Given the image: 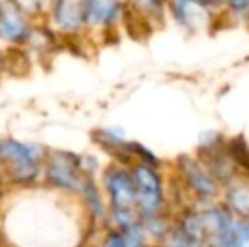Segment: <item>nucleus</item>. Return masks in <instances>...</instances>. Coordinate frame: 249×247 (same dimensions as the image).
<instances>
[{
    "label": "nucleus",
    "mask_w": 249,
    "mask_h": 247,
    "mask_svg": "<svg viewBox=\"0 0 249 247\" xmlns=\"http://www.w3.org/2000/svg\"><path fill=\"white\" fill-rule=\"evenodd\" d=\"M7 190H9V185H7L5 178H3L2 171H0V200L3 198V195L7 193Z\"/></svg>",
    "instance_id": "obj_17"
},
{
    "label": "nucleus",
    "mask_w": 249,
    "mask_h": 247,
    "mask_svg": "<svg viewBox=\"0 0 249 247\" xmlns=\"http://www.w3.org/2000/svg\"><path fill=\"white\" fill-rule=\"evenodd\" d=\"M92 176L83 166V154L66 149H50L43 165L41 185L56 191V193L75 197L82 186L83 180ZM97 178V176H95Z\"/></svg>",
    "instance_id": "obj_3"
},
{
    "label": "nucleus",
    "mask_w": 249,
    "mask_h": 247,
    "mask_svg": "<svg viewBox=\"0 0 249 247\" xmlns=\"http://www.w3.org/2000/svg\"><path fill=\"white\" fill-rule=\"evenodd\" d=\"M85 34L104 33L122 16V0H78Z\"/></svg>",
    "instance_id": "obj_8"
},
{
    "label": "nucleus",
    "mask_w": 249,
    "mask_h": 247,
    "mask_svg": "<svg viewBox=\"0 0 249 247\" xmlns=\"http://www.w3.org/2000/svg\"><path fill=\"white\" fill-rule=\"evenodd\" d=\"M95 247H129V244L124 232L117 231V229L105 227L102 235L97 239Z\"/></svg>",
    "instance_id": "obj_13"
},
{
    "label": "nucleus",
    "mask_w": 249,
    "mask_h": 247,
    "mask_svg": "<svg viewBox=\"0 0 249 247\" xmlns=\"http://www.w3.org/2000/svg\"><path fill=\"white\" fill-rule=\"evenodd\" d=\"M99 185L108 212H136V191L129 168L121 165L107 166L102 171Z\"/></svg>",
    "instance_id": "obj_5"
},
{
    "label": "nucleus",
    "mask_w": 249,
    "mask_h": 247,
    "mask_svg": "<svg viewBox=\"0 0 249 247\" xmlns=\"http://www.w3.org/2000/svg\"><path fill=\"white\" fill-rule=\"evenodd\" d=\"M136 191V212L139 218L160 215L163 210V185L156 169L148 163H138L129 168Z\"/></svg>",
    "instance_id": "obj_4"
},
{
    "label": "nucleus",
    "mask_w": 249,
    "mask_h": 247,
    "mask_svg": "<svg viewBox=\"0 0 249 247\" xmlns=\"http://www.w3.org/2000/svg\"><path fill=\"white\" fill-rule=\"evenodd\" d=\"M183 169L185 176L188 180V185L192 186V190L195 193H198L203 198H212L217 193V185L213 181L212 175H209L205 169H202L200 165L187 159V163L183 165Z\"/></svg>",
    "instance_id": "obj_10"
},
{
    "label": "nucleus",
    "mask_w": 249,
    "mask_h": 247,
    "mask_svg": "<svg viewBox=\"0 0 249 247\" xmlns=\"http://www.w3.org/2000/svg\"><path fill=\"white\" fill-rule=\"evenodd\" d=\"M156 247H205V246H203L202 241L195 239L194 235L187 234L183 229L175 224L164 234V237L158 242Z\"/></svg>",
    "instance_id": "obj_11"
},
{
    "label": "nucleus",
    "mask_w": 249,
    "mask_h": 247,
    "mask_svg": "<svg viewBox=\"0 0 249 247\" xmlns=\"http://www.w3.org/2000/svg\"><path fill=\"white\" fill-rule=\"evenodd\" d=\"M48 148L33 139L0 137V171L9 188H29L41 183Z\"/></svg>",
    "instance_id": "obj_2"
},
{
    "label": "nucleus",
    "mask_w": 249,
    "mask_h": 247,
    "mask_svg": "<svg viewBox=\"0 0 249 247\" xmlns=\"http://www.w3.org/2000/svg\"><path fill=\"white\" fill-rule=\"evenodd\" d=\"M231 247H249V218L236 217Z\"/></svg>",
    "instance_id": "obj_14"
},
{
    "label": "nucleus",
    "mask_w": 249,
    "mask_h": 247,
    "mask_svg": "<svg viewBox=\"0 0 249 247\" xmlns=\"http://www.w3.org/2000/svg\"><path fill=\"white\" fill-rule=\"evenodd\" d=\"M231 5L237 12H243V10H246L249 7V0H231Z\"/></svg>",
    "instance_id": "obj_16"
},
{
    "label": "nucleus",
    "mask_w": 249,
    "mask_h": 247,
    "mask_svg": "<svg viewBox=\"0 0 249 247\" xmlns=\"http://www.w3.org/2000/svg\"><path fill=\"white\" fill-rule=\"evenodd\" d=\"M205 247H231L236 215L227 207H210L200 212Z\"/></svg>",
    "instance_id": "obj_9"
},
{
    "label": "nucleus",
    "mask_w": 249,
    "mask_h": 247,
    "mask_svg": "<svg viewBox=\"0 0 249 247\" xmlns=\"http://www.w3.org/2000/svg\"><path fill=\"white\" fill-rule=\"evenodd\" d=\"M97 229L75 197L39 185L9 188L0 200V244L85 247Z\"/></svg>",
    "instance_id": "obj_1"
},
{
    "label": "nucleus",
    "mask_w": 249,
    "mask_h": 247,
    "mask_svg": "<svg viewBox=\"0 0 249 247\" xmlns=\"http://www.w3.org/2000/svg\"><path fill=\"white\" fill-rule=\"evenodd\" d=\"M9 61H10V49H7V48L0 43V75H2L3 69L9 66Z\"/></svg>",
    "instance_id": "obj_15"
},
{
    "label": "nucleus",
    "mask_w": 249,
    "mask_h": 247,
    "mask_svg": "<svg viewBox=\"0 0 249 247\" xmlns=\"http://www.w3.org/2000/svg\"><path fill=\"white\" fill-rule=\"evenodd\" d=\"M227 208L236 217L249 218V190L243 186L232 188L227 195Z\"/></svg>",
    "instance_id": "obj_12"
},
{
    "label": "nucleus",
    "mask_w": 249,
    "mask_h": 247,
    "mask_svg": "<svg viewBox=\"0 0 249 247\" xmlns=\"http://www.w3.org/2000/svg\"><path fill=\"white\" fill-rule=\"evenodd\" d=\"M36 20L9 0H0V43L10 51H22L29 43Z\"/></svg>",
    "instance_id": "obj_6"
},
{
    "label": "nucleus",
    "mask_w": 249,
    "mask_h": 247,
    "mask_svg": "<svg viewBox=\"0 0 249 247\" xmlns=\"http://www.w3.org/2000/svg\"><path fill=\"white\" fill-rule=\"evenodd\" d=\"M43 22L58 39L85 36L78 0H50Z\"/></svg>",
    "instance_id": "obj_7"
}]
</instances>
